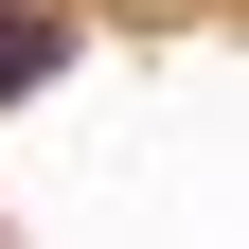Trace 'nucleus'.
I'll return each mask as SVG.
<instances>
[{
    "label": "nucleus",
    "mask_w": 249,
    "mask_h": 249,
    "mask_svg": "<svg viewBox=\"0 0 249 249\" xmlns=\"http://www.w3.org/2000/svg\"><path fill=\"white\" fill-rule=\"evenodd\" d=\"M53 53H71V18H53V0H0V107L53 89Z\"/></svg>",
    "instance_id": "nucleus-1"
}]
</instances>
